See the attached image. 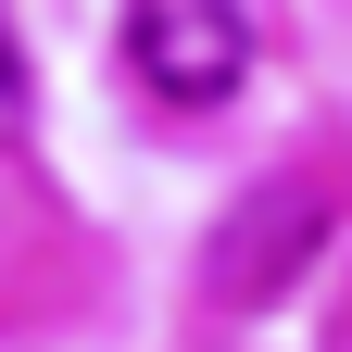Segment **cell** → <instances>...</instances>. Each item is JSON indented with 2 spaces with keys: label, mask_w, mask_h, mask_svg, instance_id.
Returning a JSON list of instances; mask_svg holds the SVG:
<instances>
[{
  "label": "cell",
  "mask_w": 352,
  "mask_h": 352,
  "mask_svg": "<svg viewBox=\"0 0 352 352\" xmlns=\"http://www.w3.org/2000/svg\"><path fill=\"white\" fill-rule=\"evenodd\" d=\"M126 63L176 113H201L252 76V25H239V0H126Z\"/></svg>",
  "instance_id": "obj_1"
},
{
  "label": "cell",
  "mask_w": 352,
  "mask_h": 352,
  "mask_svg": "<svg viewBox=\"0 0 352 352\" xmlns=\"http://www.w3.org/2000/svg\"><path fill=\"white\" fill-rule=\"evenodd\" d=\"M13 113H25V63H13V38H0V139H13Z\"/></svg>",
  "instance_id": "obj_3"
},
{
  "label": "cell",
  "mask_w": 352,
  "mask_h": 352,
  "mask_svg": "<svg viewBox=\"0 0 352 352\" xmlns=\"http://www.w3.org/2000/svg\"><path fill=\"white\" fill-rule=\"evenodd\" d=\"M315 239H327V201L302 189V176H277V189H252L227 227H214V302H277L302 264H315Z\"/></svg>",
  "instance_id": "obj_2"
}]
</instances>
